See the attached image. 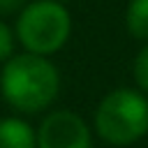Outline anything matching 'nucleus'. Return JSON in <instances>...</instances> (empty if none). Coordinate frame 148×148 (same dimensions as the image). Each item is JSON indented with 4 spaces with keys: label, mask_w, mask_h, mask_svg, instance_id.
<instances>
[{
    "label": "nucleus",
    "mask_w": 148,
    "mask_h": 148,
    "mask_svg": "<svg viewBox=\"0 0 148 148\" xmlns=\"http://www.w3.org/2000/svg\"><path fill=\"white\" fill-rule=\"evenodd\" d=\"M72 14L56 0H30L14 21L16 44L25 53L51 58L62 51L72 37Z\"/></svg>",
    "instance_id": "3"
},
{
    "label": "nucleus",
    "mask_w": 148,
    "mask_h": 148,
    "mask_svg": "<svg viewBox=\"0 0 148 148\" xmlns=\"http://www.w3.org/2000/svg\"><path fill=\"white\" fill-rule=\"evenodd\" d=\"M0 148H37V130L21 116L0 118Z\"/></svg>",
    "instance_id": "5"
},
{
    "label": "nucleus",
    "mask_w": 148,
    "mask_h": 148,
    "mask_svg": "<svg viewBox=\"0 0 148 148\" xmlns=\"http://www.w3.org/2000/svg\"><path fill=\"white\" fill-rule=\"evenodd\" d=\"M56 2H62V5H67V2H69V0H56Z\"/></svg>",
    "instance_id": "10"
},
{
    "label": "nucleus",
    "mask_w": 148,
    "mask_h": 148,
    "mask_svg": "<svg viewBox=\"0 0 148 148\" xmlns=\"http://www.w3.org/2000/svg\"><path fill=\"white\" fill-rule=\"evenodd\" d=\"M30 0H0V18L5 21L7 16H16Z\"/></svg>",
    "instance_id": "9"
},
{
    "label": "nucleus",
    "mask_w": 148,
    "mask_h": 148,
    "mask_svg": "<svg viewBox=\"0 0 148 148\" xmlns=\"http://www.w3.org/2000/svg\"><path fill=\"white\" fill-rule=\"evenodd\" d=\"M60 69L44 56L18 51L0 65V95L21 118L46 113L60 95Z\"/></svg>",
    "instance_id": "1"
},
{
    "label": "nucleus",
    "mask_w": 148,
    "mask_h": 148,
    "mask_svg": "<svg viewBox=\"0 0 148 148\" xmlns=\"http://www.w3.org/2000/svg\"><path fill=\"white\" fill-rule=\"evenodd\" d=\"M92 127L72 109H51L37 125V148H95Z\"/></svg>",
    "instance_id": "4"
},
{
    "label": "nucleus",
    "mask_w": 148,
    "mask_h": 148,
    "mask_svg": "<svg viewBox=\"0 0 148 148\" xmlns=\"http://www.w3.org/2000/svg\"><path fill=\"white\" fill-rule=\"evenodd\" d=\"M92 132L106 146L127 148L148 134V97L136 88H113L95 106Z\"/></svg>",
    "instance_id": "2"
},
{
    "label": "nucleus",
    "mask_w": 148,
    "mask_h": 148,
    "mask_svg": "<svg viewBox=\"0 0 148 148\" xmlns=\"http://www.w3.org/2000/svg\"><path fill=\"white\" fill-rule=\"evenodd\" d=\"M16 53V35L14 28L7 25V21L0 18V65H5Z\"/></svg>",
    "instance_id": "8"
},
{
    "label": "nucleus",
    "mask_w": 148,
    "mask_h": 148,
    "mask_svg": "<svg viewBox=\"0 0 148 148\" xmlns=\"http://www.w3.org/2000/svg\"><path fill=\"white\" fill-rule=\"evenodd\" d=\"M132 79L134 88L148 97V44H143L132 60Z\"/></svg>",
    "instance_id": "7"
},
{
    "label": "nucleus",
    "mask_w": 148,
    "mask_h": 148,
    "mask_svg": "<svg viewBox=\"0 0 148 148\" xmlns=\"http://www.w3.org/2000/svg\"><path fill=\"white\" fill-rule=\"evenodd\" d=\"M125 30L132 39L148 44V0H127Z\"/></svg>",
    "instance_id": "6"
}]
</instances>
